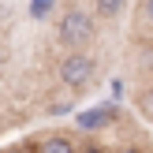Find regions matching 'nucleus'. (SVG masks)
Segmentation results:
<instances>
[{"label": "nucleus", "mask_w": 153, "mask_h": 153, "mask_svg": "<svg viewBox=\"0 0 153 153\" xmlns=\"http://www.w3.org/2000/svg\"><path fill=\"white\" fill-rule=\"evenodd\" d=\"M94 34H97V22L86 7H67L56 22V41L64 49H86L94 41Z\"/></svg>", "instance_id": "obj_1"}, {"label": "nucleus", "mask_w": 153, "mask_h": 153, "mask_svg": "<svg viewBox=\"0 0 153 153\" xmlns=\"http://www.w3.org/2000/svg\"><path fill=\"white\" fill-rule=\"evenodd\" d=\"M94 71H97V60L90 56L86 49H67L64 56H60V64H56V79L64 82L67 90H82V86H90Z\"/></svg>", "instance_id": "obj_2"}, {"label": "nucleus", "mask_w": 153, "mask_h": 153, "mask_svg": "<svg viewBox=\"0 0 153 153\" xmlns=\"http://www.w3.org/2000/svg\"><path fill=\"white\" fill-rule=\"evenodd\" d=\"M79 131H101V127H108V123H116V105H97V108H86V112H79Z\"/></svg>", "instance_id": "obj_3"}, {"label": "nucleus", "mask_w": 153, "mask_h": 153, "mask_svg": "<svg viewBox=\"0 0 153 153\" xmlns=\"http://www.w3.org/2000/svg\"><path fill=\"white\" fill-rule=\"evenodd\" d=\"M30 153H79V146H75L71 134L49 131V134H41V138L34 142V149H30Z\"/></svg>", "instance_id": "obj_4"}, {"label": "nucleus", "mask_w": 153, "mask_h": 153, "mask_svg": "<svg viewBox=\"0 0 153 153\" xmlns=\"http://www.w3.org/2000/svg\"><path fill=\"white\" fill-rule=\"evenodd\" d=\"M127 0H94V11L101 15V19H116L120 11H123Z\"/></svg>", "instance_id": "obj_5"}, {"label": "nucleus", "mask_w": 153, "mask_h": 153, "mask_svg": "<svg viewBox=\"0 0 153 153\" xmlns=\"http://www.w3.org/2000/svg\"><path fill=\"white\" fill-rule=\"evenodd\" d=\"M56 0H30V19H49Z\"/></svg>", "instance_id": "obj_6"}, {"label": "nucleus", "mask_w": 153, "mask_h": 153, "mask_svg": "<svg viewBox=\"0 0 153 153\" xmlns=\"http://www.w3.org/2000/svg\"><path fill=\"white\" fill-rule=\"evenodd\" d=\"M142 15H146V22H153V0H142Z\"/></svg>", "instance_id": "obj_7"}, {"label": "nucleus", "mask_w": 153, "mask_h": 153, "mask_svg": "<svg viewBox=\"0 0 153 153\" xmlns=\"http://www.w3.org/2000/svg\"><path fill=\"white\" fill-rule=\"evenodd\" d=\"M0 153H30V149H26V146H4Z\"/></svg>", "instance_id": "obj_8"}, {"label": "nucleus", "mask_w": 153, "mask_h": 153, "mask_svg": "<svg viewBox=\"0 0 153 153\" xmlns=\"http://www.w3.org/2000/svg\"><path fill=\"white\" fill-rule=\"evenodd\" d=\"M116 153H142V149H134V146H123V149H116Z\"/></svg>", "instance_id": "obj_9"}, {"label": "nucleus", "mask_w": 153, "mask_h": 153, "mask_svg": "<svg viewBox=\"0 0 153 153\" xmlns=\"http://www.w3.org/2000/svg\"><path fill=\"white\" fill-rule=\"evenodd\" d=\"M86 153H101V146H90V149H86Z\"/></svg>", "instance_id": "obj_10"}, {"label": "nucleus", "mask_w": 153, "mask_h": 153, "mask_svg": "<svg viewBox=\"0 0 153 153\" xmlns=\"http://www.w3.org/2000/svg\"><path fill=\"white\" fill-rule=\"evenodd\" d=\"M4 60H7V56H4V52H0V71H4Z\"/></svg>", "instance_id": "obj_11"}]
</instances>
